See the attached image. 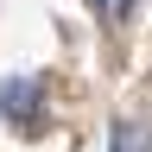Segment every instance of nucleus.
<instances>
[{
  "mask_svg": "<svg viewBox=\"0 0 152 152\" xmlns=\"http://www.w3.org/2000/svg\"><path fill=\"white\" fill-rule=\"evenodd\" d=\"M0 114H7L13 127H32L38 121V83L32 76H13V83L0 89Z\"/></svg>",
  "mask_w": 152,
  "mask_h": 152,
  "instance_id": "obj_1",
  "label": "nucleus"
},
{
  "mask_svg": "<svg viewBox=\"0 0 152 152\" xmlns=\"http://www.w3.org/2000/svg\"><path fill=\"white\" fill-rule=\"evenodd\" d=\"M114 152H140V127H121V133H114Z\"/></svg>",
  "mask_w": 152,
  "mask_h": 152,
  "instance_id": "obj_2",
  "label": "nucleus"
},
{
  "mask_svg": "<svg viewBox=\"0 0 152 152\" xmlns=\"http://www.w3.org/2000/svg\"><path fill=\"white\" fill-rule=\"evenodd\" d=\"M95 7H102V19H127V13H133V0H95Z\"/></svg>",
  "mask_w": 152,
  "mask_h": 152,
  "instance_id": "obj_3",
  "label": "nucleus"
}]
</instances>
